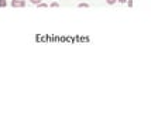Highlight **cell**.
I'll return each mask as SVG.
<instances>
[{"instance_id":"2","label":"cell","mask_w":151,"mask_h":113,"mask_svg":"<svg viewBox=\"0 0 151 113\" xmlns=\"http://www.w3.org/2000/svg\"><path fill=\"white\" fill-rule=\"evenodd\" d=\"M78 6H79V7H89V4H88V3H79Z\"/></svg>"},{"instance_id":"1","label":"cell","mask_w":151,"mask_h":113,"mask_svg":"<svg viewBox=\"0 0 151 113\" xmlns=\"http://www.w3.org/2000/svg\"><path fill=\"white\" fill-rule=\"evenodd\" d=\"M11 6L13 7H24L26 6V1L24 0H13L11 1Z\"/></svg>"},{"instance_id":"5","label":"cell","mask_w":151,"mask_h":113,"mask_svg":"<svg viewBox=\"0 0 151 113\" xmlns=\"http://www.w3.org/2000/svg\"><path fill=\"white\" fill-rule=\"evenodd\" d=\"M38 7H47V4L45 3H38Z\"/></svg>"},{"instance_id":"7","label":"cell","mask_w":151,"mask_h":113,"mask_svg":"<svg viewBox=\"0 0 151 113\" xmlns=\"http://www.w3.org/2000/svg\"><path fill=\"white\" fill-rule=\"evenodd\" d=\"M117 1H120V3H126L127 0H117Z\"/></svg>"},{"instance_id":"3","label":"cell","mask_w":151,"mask_h":113,"mask_svg":"<svg viewBox=\"0 0 151 113\" xmlns=\"http://www.w3.org/2000/svg\"><path fill=\"white\" fill-rule=\"evenodd\" d=\"M32 4H38V3H41V0H30Z\"/></svg>"},{"instance_id":"6","label":"cell","mask_w":151,"mask_h":113,"mask_svg":"<svg viewBox=\"0 0 151 113\" xmlns=\"http://www.w3.org/2000/svg\"><path fill=\"white\" fill-rule=\"evenodd\" d=\"M51 7H58V3H57V1H54V3L51 4Z\"/></svg>"},{"instance_id":"4","label":"cell","mask_w":151,"mask_h":113,"mask_svg":"<svg viewBox=\"0 0 151 113\" xmlns=\"http://www.w3.org/2000/svg\"><path fill=\"white\" fill-rule=\"evenodd\" d=\"M106 1H108L109 4H114V3H116L117 0H106Z\"/></svg>"}]
</instances>
